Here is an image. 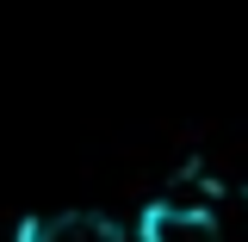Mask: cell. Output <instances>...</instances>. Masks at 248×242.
Segmentation results:
<instances>
[{"label": "cell", "instance_id": "6da1fadb", "mask_svg": "<svg viewBox=\"0 0 248 242\" xmlns=\"http://www.w3.org/2000/svg\"><path fill=\"white\" fill-rule=\"evenodd\" d=\"M137 242H217V217L192 199H155L137 217Z\"/></svg>", "mask_w": 248, "mask_h": 242}, {"label": "cell", "instance_id": "7a4b0ae2", "mask_svg": "<svg viewBox=\"0 0 248 242\" xmlns=\"http://www.w3.org/2000/svg\"><path fill=\"white\" fill-rule=\"evenodd\" d=\"M13 242H124V230L106 211H56V217H25Z\"/></svg>", "mask_w": 248, "mask_h": 242}]
</instances>
